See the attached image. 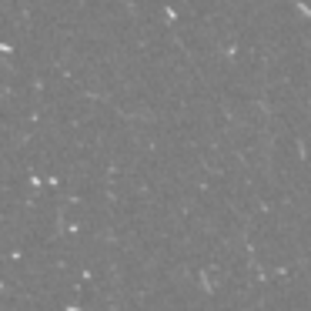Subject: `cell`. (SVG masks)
<instances>
[{
    "instance_id": "obj_1",
    "label": "cell",
    "mask_w": 311,
    "mask_h": 311,
    "mask_svg": "<svg viewBox=\"0 0 311 311\" xmlns=\"http://www.w3.org/2000/svg\"><path fill=\"white\" fill-rule=\"evenodd\" d=\"M67 311H84V308H74V305H71V308H67Z\"/></svg>"
}]
</instances>
